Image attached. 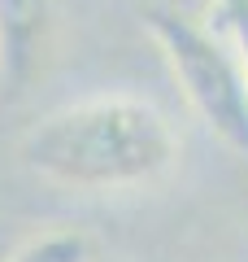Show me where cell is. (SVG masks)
Returning a JSON list of instances; mask_svg holds the SVG:
<instances>
[{"mask_svg":"<svg viewBox=\"0 0 248 262\" xmlns=\"http://www.w3.org/2000/svg\"><path fill=\"white\" fill-rule=\"evenodd\" d=\"M22 162L74 192H127L175 170L179 136L153 101L92 96L39 118L22 136Z\"/></svg>","mask_w":248,"mask_h":262,"instance_id":"obj_1","label":"cell"},{"mask_svg":"<svg viewBox=\"0 0 248 262\" xmlns=\"http://www.w3.org/2000/svg\"><path fill=\"white\" fill-rule=\"evenodd\" d=\"M0 262H96V241L79 227H53L0 253Z\"/></svg>","mask_w":248,"mask_h":262,"instance_id":"obj_4","label":"cell"},{"mask_svg":"<svg viewBox=\"0 0 248 262\" xmlns=\"http://www.w3.org/2000/svg\"><path fill=\"white\" fill-rule=\"evenodd\" d=\"M213 18H218V31L231 39V48L239 53L248 75V0H213Z\"/></svg>","mask_w":248,"mask_h":262,"instance_id":"obj_5","label":"cell"},{"mask_svg":"<svg viewBox=\"0 0 248 262\" xmlns=\"http://www.w3.org/2000/svg\"><path fill=\"white\" fill-rule=\"evenodd\" d=\"M148 35L157 39L179 92L187 96L205 131L248 158V75L231 39L218 27L179 9H153Z\"/></svg>","mask_w":248,"mask_h":262,"instance_id":"obj_2","label":"cell"},{"mask_svg":"<svg viewBox=\"0 0 248 262\" xmlns=\"http://www.w3.org/2000/svg\"><path fill=\"white\" fill-rule=\"evenodd\" d=\"M57 0H0V101H18L48 66Z\"/></svg>","mask_w":248,"mask_h":262,"instance_id":"obj_3","label":"cell"}]
</instances>
